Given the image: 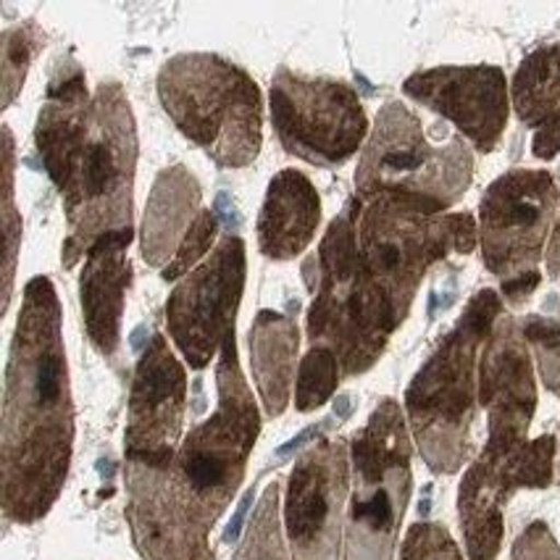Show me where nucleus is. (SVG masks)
<instances>
[{"instance_id":"1","label":"nucleus","mask_w":560,"mask_h":560,"mask_svg":"<svg viewBox=\"0 0 560 560\" xmlns=\"http://www.w3.org/2000/svg\"><path fill=\"white\" fill-rule=\"evenodd\" d=\"M74 442L61 308L50 279L24 288L3 395V513L35 524L67 481Z\"/></svg>"},{"instance_id":"2","label":"nucleus","mask_w":560,"mask_h":560,"mask_svg":"<svg viewBox=\"0 0 560 560\" xmlns=\"http://www.w3.org/2000/svg\"><path fill=\"white\" fill-rule=\"evenodd\" d=\"M500 298L481 290L458 324L442 337L424 369L406 393L413 438L427 466L438 474H455L471 451L477 416V353L500 318Z\"/></svg>"},{"instance_id":"3","label":"nucleus","mask_w":560,"mask_h":560,"mask_svg":"<svg viewBox=\"0 0 560 560\" xmlns=\"http://www.w3.org/2000/svg\"><path fill=\"white\" fill-rule=\"evenodd\" d=\"M135 161L137 140L129 101L116 82L103 84L90 106L80 153L61 187L71 226L63 245L67 269L101 237L129 230Z\"/></svg>"},{"instance_id":"4","label":"nucleus","mask_w":560,"mask_h":560,"mask_svg":"<svg viewBox=\"0 0 560 560\" xmlns=\"http://www.w3.org/2000/svg\"><path fill=\"white\" fill-rule=\"evenodd\" d=\"M159 95L182 135L219 166H247L260 151V93L243 69L208 54L172 58Z\"/></svg>"},{"instance_id":"5","label":"nucleus","mask_w":560,"mask_h":560,"mask_svg":"<svg viewBox=\"0 0 560 560\" xmlns=\"http://www.w3.org/2000/svg\"><path fill=\"white\" fill-rule=\"evenodd\" d=\"M471 174V153L458 137L434 145L427 140L419 116L402 103H387L376 116L355 185L369 200L393 198L440 217L466 192Z\"/></svg>"},{"instance_id":"6","label":"nucleus","mask_w":560,"mask_h":560,"mask_svg":"<svg viewBox=\"0 0 560 560\" xmlns=\"http://www.w3.org/2000/svg\"><path fill=\"white\" fill-rule=\"evenodd\" d=\"M217 389V413L192 429L168 468L182 498L208 526L232 503L260 429L258 408L237 361L234 331L221 345Z\"/></svg>"},{"instance_id":"7","label":"nucleus","mask_w":560,"mask_h":560,"mask_svg":"<svg viewBox=\"0 0 560 560\" xmlns=\"http://www.w3.org/2000/svg\"><path fill=\"white\" fill-rule=\"evenodd\" d=\"M477 224L468 213L429 217L393 198H371L358 226V260L369 282L406 318L427 269L447 253H471Z\"/></svg>"},{"instance_id":"8","label":"nucleus","mask_w":560,"mask_h":560,"mask_svg":"<svg viewBox=\"0 0 560 560\" xmlns=\"http://www.w3.org/2000/svg\"><path fill=\"white\" fill-rule=\"evenodd\" d=\"M355 490L350 498L345 560H393L410 498V438L400 406L382 400L355 434Z\"/></svg>"},{"instance_id":"9","label":"nucleus","mask_w":560,"mask_h":560,"mask_svg":"<svg viewBox=\"0 0 560 560\" xmlns=\"http://www.w3.org/2000/svg\"><path fill=\"white\" fill-rule=\"evenodd\" d=\"M271 116L284 151L316 166L348 161L363 137L366 114L345 82L305 80L282 69L271 84Z\"/></svg>"},{"instance_id":"10","label":"nucleus","mask_w":560,"mask_h":560,"mask_svg":"<svg viewBox=\"0 0 560 560\" xmlns=\"http://www.w3.org/2000/svg\"><path fill=\"white\" fill-rule=\"evenodd\" d=\"M558 208V187L547 172L516 168L494 179L481 200V250L500 282L539 277L537 264Z\"/></svg>"},{"instance_id":"11","label":"nucleus","mask_w":560,"mask_h":560,"mask_svg":"<svg viewBox=\"0 0 560 560\" xmlns=\"http://www.w3.org/2000/svg\"><path fill=\"white\" fill-rule=\"evenodd\" d=\"M243 284L245 245L230 234L213 256L174 290L166 305L168 331L192 369L208 366L219 345L234 331Z\"/></svg>"},{"instance_id":"12","label":"nucleus","mask_w":560,"mask_h":560,"mask_svg":"<svg viewBox=\"0 0 560 560\" xmlns=\"http://www.w3.org/2000/svg\"><path fill=\"white\" fill-rule=\"evenodd\" d=\"M350 460L345 442L322 440L290 474L284 526L295 560H337Z\"/></svg>"},{"instance_id":"13","label":"nucleus","mask_w":560,"mask_h":560,"mask_svg":"<svg viewBox=\"0 0 560 560\" xmlns=\"http://www.w3.org/2000/svg\"><path fill=\"white\" fill-rule=\"evenodd\" d=\"M479 402L490 416V438L481 455L508 460L526 445V432L537 408L532 355L524 331H518L511 316H500L485 342L479 363Z\"/></svg>"},{"instance_id":"14","label":"nucleus","mask_w":560,"mask_h":560,"mask_svg":"<svg viewBox=\"0 0 560 560\" xmlns=\"http://www.w3.org/2000/svg\"><path fill=\"white\" fill-rule=\"evenodd\" d=\"M187 400L185 369L161 335H153L135 371L129 395L127 464L172 468Z\"/></svg>"},{"instance_id":"15","label":"nucleus","mask_w":560,"mask_h":560,"mask_svg":"<svg viewBox=\"0 0 560 560\" xmlns=\"http://www.w3.org/2000/svg\"><path fill=\"white\" fill-rule=\"evenodd\" d=\"M127 518L142 560H213L208 529L168 468L127 464Z\"/></svg>"},{"instance_id":"16","label":"nucleus","mask_w":560,"mask_h":560,"mask_svg":"<svg viewBox=\"0 0 560 560\" xmlns=\"http://www.w3.org/2000/svg\"><path fill=\"white\" fill-rule=\"evenodd\" d=\"M406 95L451 119L479 151L490 153L508 121V88L494 67H442L406 82Z\"/></svg>"},{"instance_id":"17","label":"nucleus","mask_w":560,"mask_h":560,"mask_svg":"<svg viewBox=\"0 0 560 560\" xmlns=\"http://www.w3.org/2000/svg\"><path fill=\"white\" fill-rule=\"evenodd\" d=\"M129 243H132V226L97 240L90 247L80 279L88 335L103 355H114L119 348L124 292L132 279L127 253H124Z\"/></svg>"},{"instance_id":"18","label":"nucleus","mask_w":560,"mask_h":560,"mask_svg":"<svg viewBox=\"0 0 560 560\" xmlns=\"http://www.w3.org/2000/svg\"><path fill=\"white\" fill-rule=\"evenodd\" d=\"M322 203L305 174L288 168L271 179L258 219V245L264 256L284 260L298 256L314 240Z\"/></svg>"},{"instance_id":"19","label":"nucleus","mask_w":560,"mask_h":560,"mask_svg":"<svg viewBox=\"0 0 560 560\" xmlns=\"http://www.w3.org/2000/svg\"><path fill=\"white\" fill-rule=\"evenodd\" d=\"M200 217V185L185 166L159 174L145 208L142 253L151 266H164L177 256L187 232Z\"/></svg>"},{"instance_id":"20","label":"nucleus","mask_w":560,"mask_h":560,"mask_svg":"<svg viewBox=\"0 0 560 560\" xmlns=\"http://www.w3.org/2000/svg\"><path fill=\"white\" fill-rule=\"evenodd\" d=\"M511 494L498 460L479 455L477 464L466 471L458 492L460 526L471 560L498 558L503 542V505Z\"/></svg>"},{"instance_id":"21","label":"nucleus","mask_w":560,"mask_h":560,"mask_svg":"<svg viewBox=\"0 0 560 560\" xmlns=\"http://www.w3.org/2000/svg\"><path fill=\"white\" fill-rule=\"evenodd\" d=\"M298 355V327L290 316L260 311L250 329V363L260 400L269 416H279L290 402Z\"/></svg>"},{"instance_id":"22","label":"nucleus","mask_w":560,"mask_h":560,"mask_svg":"<svg viewBox=\"0 0 560 560\" xmlns=\"http://www.w3.org/2000/svg\"><path fill=\"white\" fill-rule=\"evenodd\" d=\"M513 106L518 119L534 129L560 116V43L534 50L513 80Z\"/></svg>"},{"instance_id":"23","label":"nucleus","mask_w":560,"mask_h":560,"mask_svg":"<svg viewBox=\"0 0 560 560\" xmlns=\"http://www.w3.org/2000/svg\"><path fill=\"white\" fill-rule=\"evenodd\" d=\"M234 560H288L282 539V524H279V485L266 487L264 498L256 508L247 534L240 545Z\"/></svg>"},{"instance_id":"24","label":"nucleus","mask_w":560,"mask_h":560,"mask_svg":"<svg viewBox=\"0 0 560 560\" xmlns=\"http://www.w3.org/2000/svg\"><path fill=\"white\" fill-rule=\"evenodd\" d=\"M340 358L327 345H314L308 355L303 358L301 374L295 387V408L308 413L329 400L340 382Z\"/></svg>"},{"instance_id":"25","label":"nucleus","mask_w":560,"mask_h":560,"mask_svg":"<svg viewBox=\"0 0 560 560\" xmlns=\"http://www.w3.org/2000/svg\"><path fill=\"white\" fill-rule=\"evenodd\" d=\"M552 460H556V438L545 434V438L526 442L518 453H513L508 460H498V464L511 492H516L521 487L542 490V487L550 485Z\"/></svg>"},{"instance_id":"26","label":"nucleus","mask_w":560,"mask_h":560,"mask_svg":"<svg viewBox=\"0 0 560 560\" xmlns=\"http://www.w3.org/2000/svg\"><path fill=\"white\" fill-rule=\"evenodd\" d=\"M37 45H40V32L35 24H22V27L3 32V43H0L3 48V106H11L22 88Z\"/></svg>"},{"instance_id":"27","label":"nucleus","mask_w":560,"mask_h":560,"mask_svg":"<svg viewBox=\"0 0 560 560\" xmlns=\"http://www.w3.org/2000/svg\"><path fill=\"white\" fill-rule=\"evenodd\" d=\"M524 340L532 345L539 361L545 387L560 395V324L545 316H532L524 324Z\"/></svg>"},{"instance_id":"28","label":"nucleus","mask_w":560,"mask_h":560,"mask_svg":"<svg viewBox=\"0 0 560 560\" xmlns=\"http://www.w3.org/2000/svg\"><path fill=\"white\" fill-rule=\"evenodd\" d=\"M3 177H5V211H3V230H5V288H3V308H9L11 284H14V260L19 237H22V221L16 219L14 208V137L11 129H3Z\"/></svg>"},{"instance_id":"29","label":"nucleus","mask_w":560,"mask_h":560,"mask_svg":"<svg viewBox=\"0 0 560 560\" xmlns=\"http://www.w3.org/2000/svg\"><path fill=\"white\" fill-rule=\"evenodd\" d=\"M400 560H464L451 532L440 524L410 526L402 542Z\"/></svg>"},{"instance_id":"30","label":"nucleus","mask_w":560,"mask_h":560,"mask_svg":"<svg viewBox=\"0 0 560 560\" xmlns=\"http://www.w3.org/2000/svg\"><path fill=\"white\" fill-rule=\"evenodd\" d=\"M217 232H219L217 213L200 211V217L195 219V224L190 226V232H187L185 243H182L177 256L164 266V279H177L182 273L190 271L192 266L206 256L208 247H211L213 240H217Z\"/></svg>"},{"instance_id":"31","label":"nucleus","mask_w":560,"mask_h":560,"mask_svg":"<svg viewBox=\"0 0 560 560\" xmlns=\"http://www.w3.org/2000/svg\"><path fill=\"white\" fill-rule=\"evenodd\" d=\"M513 560H560V547L550 529L537 521L513 545Z\"/></svg>"},{"instance_id":"32","label":"nucleus","mask_w":560,"mask_h":560,"mask_svg":"<svg viewBox=\"0 0 560 560\" xmlns=\"http://www.w3.org/2000/svg\"><path fill=\"white\" fill-rule=\"evenodd\" d=\"M534 155L542 161H550L556 159L560 153V116L558 119H552L550 124H545L542 129H537V135H534Z\"/></svg>"},{"instance_id":"33","label":"nucleus","mask_w":560,"mask_h":560,"mask_svg":"<svg viewBox=\"0 0 560 560\" xmlns=\"http://www.w3.org/2000/svg\"><path fill=\"white\" fill-rule=\"evenodd\" d=\"M250 500H253V490L245 494L243 505H240V511L234 513V518H232L230 529H226V534H224V539H226V542H234V539H237V534H240V524H243V518H245V511H247V505H250Z\"/></svg>"},{"instance_id":"34","label":"nucleus","mask_w":560,"mask_h":560,"mask_svg":"<svg viewBox=\"0 0 560 560\" xmlns=\"http://www.w3.org/2000/svg\"><path fill=\"white\" fill-rule=\"evenodd\" d=\"M547 269H550V273H560V221L556 234H552L550 250H547Z\"/></svg>"}]
</instances>
